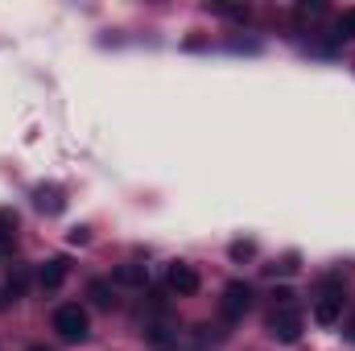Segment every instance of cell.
<instances>
[{"instance_id":"1","label":"cell","mask_w":355,"mask_h":351,"mask_svg":"<svg viewBox=\"0 0 355 351\" xmlns=\"http://www.w3.org/2000/svg\"><path fill=\"white\" fill-rule=\"evenodd\" d=\"M54 331H58V339H67V343H83V339L91 335L87 310H83L79 302L58 306V310H54Z\"/></svg>"},{"instance_id":"2","label":"cell","mask_w":355,"mask_h":351,"mask_svg":"<svg viewBox=\"0 0 355 351\" xmlns=\"http://www.w3.org/2000/svg\"><path fill=\"white\" fill-rule=\"evenodd\" d=\"M248 306H252L248 281H227V285H223V298H219V314H223L227 323H240V318L248 314Z\"/></svg>"},{"instance_id":"3","label":"cell","mask_w":355,"mask_h":351,"mask_svg":"<svg viewBox=\"0 0 355 351\" xmlns=\"http://www.w3.org/2000/svg\"><path fill=\"white\" fill-rule=\"evenodd\" d=\"M268 335L281 339V343H297L302 339V314L293 306H272L268 314Z\"/></svg>"},{"instance_id":"4","label":"cell","mask_w":355,"mask_h":351,"mask_svg":"<svg viewBox=\"0 0 355 351\" xmlns=\"http://www.w3.org/2000/svg\"><path fill=\"white\" fill-rule=\"evenodd\" d=\"M166 281H170V289L182 293V298H190V293H198V285H202V277H198V268L186 261H174L170 264V273H166Z\"/></svg>"},{"instance_id":"5","label":"cell","mask_w":355,"mask_h":351,"mask_svg":"<svg viewBox=\"0 0 355 351\" xmlns=\"http://www.w3.org/2000/svg\"><path fill=\"white\" fill-rule=\"evenodd\" d=\"M339 314H343V293L327 285V289L318 293V302H314V323L331 327V323H339Z\"/></svg>"},{"instance_id":"6","label":"cell","mask_w":355,"mask_h":351,"mask_svg":"<svg viewBox=\"0 0 355 351\" xmlns=\"http://www.w3.org/2000/svg\"><path fill=\"white\" fill-rule=\"evenodd\" d=\"M112 281H116V285H128V289H145V285H149V264H137V261L116 264Z\"/></svg>"},{"instance_id":"7","label":"cell","mask_w":355,"mask_h":351,"mask_svg":"<svg viewBox=\"0 0 355 351\" xmlns=\"http://www.w3.org/2000/svg\"><path fill=\"white\" fill-rule=\"evenodd\" d=\"M67 273H71L67 257H54V261H46L37 268V281H42V289H58V285L67 281Z\"/></svg>"},{"instance_id":"8","label":"cell","mask_w":355,"mask_h":351,"mask_svg":"<svg viewBox=\"0 0 355 351\" xmlns=\"http://www.w3.org/2000/svg\"><path fill=\"white\" fill-rule=\"evenodd\" d=\"M17 244V215L8 207H0V257Z\"/></svg>"},{"instance_id":"9","label":"cell","mask_w":355,"mask_h":351,"mask_svg":"<svg viewBox=\"0 0 355 351\" xmlns=\"http://www.w3.org/2000/svg\"><path fill=\"white\" fill-rule=\"evenodd\" d=\"M33 203L54 215V211H62V190H58V186H37V190H33Z\"/></svg>"},{"instance_id":"10","label":"cell","mask_w":355,"mask_h":351,"mask_svg":"<svg viewBox=\"0 0 355 351\" xmlns=\"http://www.w3.org/2000/svg\"><path fill=\"white\" fill-rule=\"evenodd\" d=\"M87 293H91V302H95V306H103V310H107V306L116 302V298H112V285H107V281H91Z\"/></svg>"},{"instance_id":"11","label":"cell","mask_w":355,"mask_h":351,"mask_svg":"<svg viewBox=\"0 0 355 351\" xmlns=\"http://www.w3.org/2000/svg\"><path fill=\"white\" fill-rule=\"evenodd\" d=\"M211 12H219V17H232V21H248V4H211Z\"/></svg>"},{"instance_id":"12","label":"cell","mask_w":355,"mask_h":351,"mask_svg":"<svg viewBox=\"0 0 355 351\" xmlns=\"http://www.w3.org/2000/svg\"><path fill=\"white\" fill-rule=\"evenodd\" d=\"M25 281H29V273H25V268H12V273H8V293H12V302L25 293Z\"/></svg>"},{"instance_id":"13","label":"cell","mask_w":355,"mask_h":351,"mask_svg":"<svg viewBox=\"0 0 355 351\" xmlns=\"http://www.w3.org/2000/svg\"><path fill=\"white\" fill-rule=\"evenodd\" d=\"M335 37H343V42H355V8H347L343 17H339V33Z\"/></svg>"},{"instance_id":"14","label":"cell","mask_w":355,"mask_h":351,"mask_svg":"<svg viewBox=\"0 0 355 351\" xmlns=\"http://www.w3.org/2000/svg\"><path fill=\"white\" fill-rule=\"evenodd\" d=\"M318 12H327L322 0H306V4H297V17H318Z\"/></svg>"},{"instance_id":"15","label":"cell","mask_w":355,"mask_h":351,"mask_svg":"<svg viewBox=\"0 0 355 351\" xmlns=\"http://www.w3.org/2000/svg\"><path fill=\"white\" fill-rule=\"evenodd\" d=\"M347 335H352V339H355V318H352V327H347Z\"/></svg>"},{"instance_id":"16","label":"cell","mask_w":355,"mask_h":351,"mask_svg":"<svg viewBox=\"0 0 355 351\" xmlns=\"http://www.w3.org/2000/svg\"><path fill=\"white\" fill-rule=\"evenodd\" d=\"M29 351H46V348H29Z\"/></svg>"}]
</instances>
